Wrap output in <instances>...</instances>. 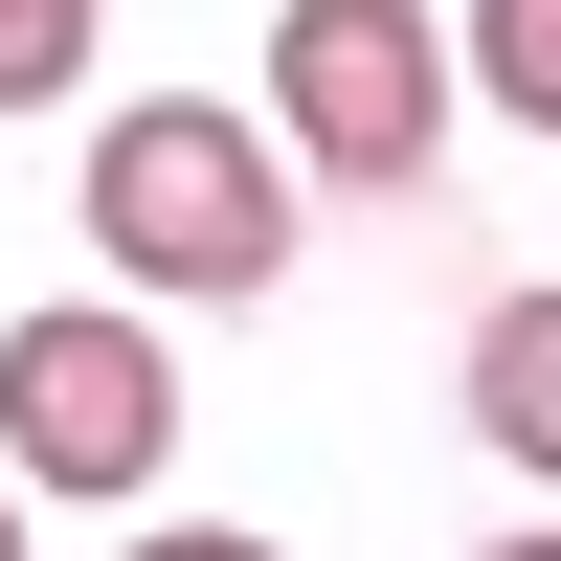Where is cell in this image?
<instances>
[{
  "mask_svg": "<svg viewBox=\"0 0 561 561\" xmlns=\"http://www.w3.org/2000/svg\"><path fill=\"white\" fill-rule=\"evenodd\" d=\"M90 248H113L135 293H270V270H293V158H270V113L135 90V113L90 135Z\"/></svg>",
  "mask_w": 561,
  "mask_h": 561,
  "instance_id": "1",
  "label": "cell"
},
{
  "mask_svg": "<svg viewBox=\"0 0 561 561\" xmlns=\"http://www.w3.org/2000/svg\"><path fill=\"white\" fill-rule=\"evenodd\" d=\"M90 90V0H0V113H68Z\"/></svg>",
  "mask_w": 561,
  "mask_h": 561,
  "instance_id": "6",
  "label": "cell"
},
{
  "mask_svg": "<svg viewBox=\"0 0 561 561\" xmlns=\"http://www.w3.org/2000/svg\"><path fill=\"white\" fill-rule=\"evenodd\" d=\"M0 561H23V494H0Z\"/></svg>",
  "mask_w": 561,
  "mask_h": 561,
  "instance_id": "8",
  "label": "cell"
},
{
  "mask_svg": "<svg viewBox=\"0 0 561 561\" xmlns=\"http://www.w3.org/2000/svg\"><path fill=\"white\" fill-rule=\"evenodd\" d=\"M494 561H539V517H517V539H494Z\"/></svg>",
  "mask_w": 561,
  "mask_h": 561,
  "instance_id": "9",
  "label": "cell"
},
{
  "mask_svg": "<svg viewBox=\"0 0 561 561\" xmlns=\"http://www.w3.org/2000/svg\"><path fill=\"white\" fill-rule=\"evenodd\" d=\"M270 158L404 203V180L449 158V45L404 23V0H293V23H270Z\"/></svg>",
  "mask_w": 561,
  "mask_h": 561,
  "instance_id": "2",
  "label": "cell"
},
{
  "mask_svg": "<svg viewBox=\"0 0 561 561\" xmlns=\"http://www.w3.org/2000/svg\"><path fill=\"white\" fill-rule=\"evenodd\" d=\"M135 561H270V539H225V517H158V539H135Z\"/></svg>",
  "mask_w": 561,
  "mask_h": 561,
  "instance_id": "7",
  "label": "cell"
},
{
  "mask_svg": "<svg viewBox=\"0 0 561 561\" xmlns=\"http://www.w3.org/2000/svg\"><path fill=\"white\" fill-rule=\"evenodd\" d=\"M180 449V359L135 314H0V494H158Z\"/></svg>",
  "mask_w": 561,
  "mask_h": 561,
  "instance_id": "3",
  "label": "cell"
},
{
  "mask_svg": "<svg viewBox=\"0 0 561 561\" xmlns=\"http://www.w3.org/2000/svg\"><path fill=\"white\" fill-rule=\"evenodd\" d=\"M472 427L517 449V472L561 449V293H494V314H472Z\"/></svg>",
  "mask_w": 561,
  "mask_h": 561,
  "instance_id": "4",
  "label": "cell"
},
{
  "mask_svg": "<svg viewBox=\"0 0 561 561\" xmlns=\"http://www.w3.org/2000/svg\"><path fill=\"white\" fill-rule=\"evenodd\" d=\"M472 68H494L517 135H561V0H472Z\"/></svg>",
  "mask_w": 561,
  "mask_h": 561,
  "instance_id": "5",
  "label": "cell"
}]
</instances>
